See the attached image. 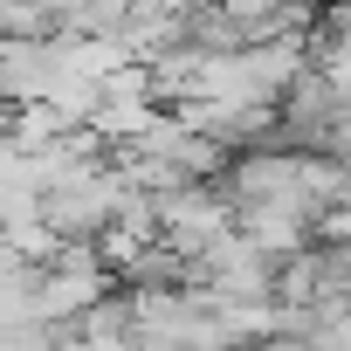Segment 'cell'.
<instances>
[{
    "mask_svg": "<svg viewBox=\"0 0 351 351\" xmlns=\"http://www.w3.org/2000/svg\"><path fill=\"white\" fill-rule=\"evenodd\" d=\"M124 351H180V344H158V337H131Z\"/></svg>",
    "mask_w": 351,
    "mask_h": 351,
    "instance_id": "cell-2",
    "label": "cell"
},
{
    "mask_svg": "<svg viewBox=\"0 0 351 351\" xmlns=\"http://www.w3.org/2000/svg\"><path fill=\"white\" fill-rule=\"evenodd\" d=\"M69 337H76V351H124L138 330H131V289H97L76 317H69Z\"/></svg>",
    "mask_w": 351,
    "mask_h": 351,
    "instance_id": "cell-1",
    "label": "cell"
}]
</instances>
